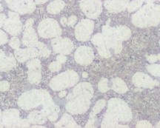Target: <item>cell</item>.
<instances>
[{
	"instance_id": "6",
	"label": "cell",
	"mask_w": 160,
	"mask_h": 128,
	"mask_svg": "<svg viewBox=\"0 0 160 128\" xmlns=\"http://www.w3.org/2000/svg\"><path fill=\"white\" fill-rule=\"evenodd\" d=\"M48 0H36V2H37V3L38 4H42V3H44L45 2H47Z\"/></svg>"
},
{
	"instance_id": "5",
	"label": "cell",
	"mask_w": 160,
	"mask_h": 128,
	"mask_svg": "<svg viewBox=\"0 0 160 128\" xmlns=\"http://www.w3.org/2000/svg\"><path fill=\"white\" fill-rule=\"evenodd\" d=\"M142 4V0H134V1L131 2L130 3V5L128 6V10L130 11H135L136 9H137L138 7H139L140 6H141Z\"/></svg>"
},
{
	"instance_id": "1",
	"label": "cell",
	"mask_w": 160,
	"mask_h": 128,
	"mask_svg": "<svg viewBox=\"0 0 160 128\" xmlns=\"http://www.w3.org/2000/svg\"><path fill=\"white\" fill-rule=\"evenodd\" d=\"M80 5L82 9L90 16L98 15L102 10V4L99 0H82Z\"/></svg>"
},
{
	"instance_id": "4",
	"label": "cell",
	"mask_w": 160,
	"mask_h": 128,
	"mask_svg": "<svg viewBox=\"0 0 160 128\" xmlns=\"http://www.w3.org/2000/svg\"><path fill=\"white\" fill-rule=\"evenodd\" d=\"M65 5L63 2L60 1V0H57V1L53 2L51 3L48 6V10L51 13H57V12L59 11L63 7V6Z\"/></svg>"
},
{
	"instance_id": "2",
	"label": "cell",
	"mask_w": 160,
	"mask_h": 128,
	"mask_svg": "<svg viewBox=\"0 0 160 128\" xmlns=\"http://www.w3.org/2000/svg\"><path fill=\"white\" fill-rule=\"evenodd\" d=\"M6 1L11 8L19 11H31L35 7L32 0H6Z\"/></svg>"
},
{
	"instance_id": "3",
	"label": "cell",
	"mask_w": 160,
	"mask_h": 128,
	"mask_svg": "<svg viewBox=\"0 0 160 128\" xmlns=\"http://www.w3.org/2000/svg\"><path fill=\"white\" fill-rule=\"evenodd\" d=\"M128 0H108L105 3L106 7L111 11H119L127 5Z\"/></svg>"
}]
</instances>
